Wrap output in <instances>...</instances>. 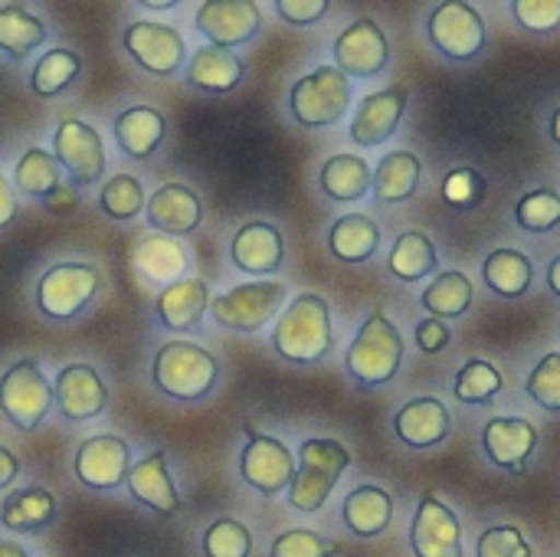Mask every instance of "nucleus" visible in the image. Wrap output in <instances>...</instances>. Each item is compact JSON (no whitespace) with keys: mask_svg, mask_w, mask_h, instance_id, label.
Here are the masks:
<instances>
[{"mask_svg":"<svg viewBox=\"0 0 560 557\" xmlns=\"http://www.w3.org/2000/svg\"><path fill=\"white\" fill-rule=\"evenodd\" d=\"M52 404L66 420L85 423L105 410L108 387L92 364H66V368H59V374L52 381Z\"/></svg>","mask_w":560,"mask_h":557,"instance_id":"dca6fc26","label":"nucleus"},{"mask_svg":"<svg viewBox=\"0 0 560 557\" xmlns=\"http://www.w3.org/2000/svg\"><path fill=\"white\" fill-rule=\"evenodd\" d=\"M512 13L535 33H551L560 26V0H515Z\"/></svg>","mask_w":560,"mask_h":557,"instance_id":"49530a36","label":"nucleus"},{"mask_svg":"<svg viewBox=\"0 0 560 557\" xmlns=\"http://www.w3.org/2000/svg\"><path fill=\"white\" fill-rule=\"evenodd\" d=\"M52 410V384L33 358L10 364L0 374V414L23 433L36 430Z\"/></svg>","mask_w":560,"mask_h":557,"instance_id":"0eeeda50","label":"nucleus"},{"mask_svg":"<svg viewBox=\"0 0 560 557\" xmlns=\"http://www.w3.org/2000/svg\"><path fill=\"white\" fill-rule=\"evenodd\" d=\"M482 276H486V286L502 295V299H522L528 289H532V279H535V269L528 263L525 253L518 250H492L482 263Z\"/></svg>","mask_w":560,"mask_h":557,"instance_id":"473e14b6","label":"nucleus"},{"mask_svg":"<svg viewBox=\"0 0 560 557\" xmlns=\"http://www.w3.org/2000/svg\"><path fill=\"white\" fill-rule=\"evenodd\" d=\"M430 43L450 59H476L486 49V20L472 3L446 0L436 3L427 23Z\"/></svg>","mask_w":560,"mask_h":557,"instance_id":"9d476101","label":"nucleus"},{"mask_svg":"<svg viewBox=\"0 0 560 557\" xmlns=\"http://www.w3.org/2000/svg\"><path fill=\"white\" fill-rule=\"evenodd\" d=\"M289 108L302 128H331L351 108V79L335 66H318L292 85Z\"/></svg>","mask_w":560,"mask_h":557,"instance_id":"39448f33","label":"nucleus"},{"mask_svg":"<svg viewBox=\"0 0 560 557\" xmlns=\"http://www.w3.org/2000/svg\"><path fill=\"white\" fill-rule=\"evenodd\" d=\"M482 446L499 469L525 473V463L538 446V430L522 417H492L482 427Z\"/></svg>","mask_w":560,"mask_h":557,"instance_id":"4be33fe9","label":"nucleus"},{"mask_svg":"<svg viewBox=\"0 0 560 557\" xmlns=\"http://www.w3.org/2000/svg\"><path fill=\"white\" fill-rule=\"evenodd\" d=\"M56 522V499L46 489H16L3 499L0 506V525L16 535H33L43 532Z\"/></svg>","mask_w":560,"mask_h":557,"instance_id":"bb28decb","label":"nucleus"},{"mask_svg":"<svg viewBox=\"0 0 560 557\" xmlns=\"http://www.w3.org/2000/svg\"><path fill=\"white\" fill-rule=\"evenodd\" d=\"M194 26L210 39V46H243L262 30V10L253 0H207L200 3Z\"/></svg>","mask_w":560,"mask_h":557,"instance_id":"2eb2a0df","label":"nucleus"},{"mask_svg":"<svg viewBox=\"0 0 560 557\" xmlns=\"http://www.w3.org/2000/svg\"><path fill=\"white\" fill-rule=\"evenodd\" d=\"M371 181H374V171L358 154H335V158H328L322 164V177H318L325 197L341 200V204L361 200L371 190Z\"/></svg>","mask_w":560,"mask_h":557,"instance_id":"2f4dec72","label":"nucleus"},{"mask_svg":"<svg viewBox=\"0 0 560 557\" xmlns=\"http://www.w3.org/2000/svg\"><path fill=\"white\" fill-rule=\"evenodd\" d=\"M131 266L151 279V282H177L184 279V269H187V253L180 243H174L171 236H161V233H151L138 243V250L131 253Z\"/></svg>","mask_w":560,"mask_h":557,"instance_id":"7c9ffc66","label":"nucleus"},{"mask_svg":"<svg viewBox=\"0 0 560 557\" xmlns=\"http://www.w3.org/2000/svg\"><path fill=\"white\" fill-rule=\"evenodd\" d=\"M46 43V23L20 3H0V53L10 59H26Z\"/></svg>","mask_w":560,"mask_h":557,"instance_id":"72a5a7b5","label":"nucleus"},{"mask_svg":"<svg viewBox=\"0 0 560 557\" xmlns=\"http://www.w3.org/2000/svg\"><path fill=\"white\" fill-rule=\"evenodd\" d=\"M246 72V62L233 53V49H223V46H200L190 62H187V82L200 92H213V95H223L230 89L240 85Z\"/></svg>","mask_w":560,"mask_h":557,"instance_id":"a878e982","label":"nucleus"},{"mask_svg":"<svg viewBox=\"0 0 560 557\" xmlns=\"http://www.w3.org/2000/svg\"><path fill=\"white\" fill-rule=\"evenodd\" d=\"M515 220L528 233H548V230H555L560 223V194L558 190H548V187L528 190L515 204Z\"/></svg>","mask_w":560,"mask_h":557,"instance_id":"a19ab883","label":"nucleus"},{"mask_svg":"<svg viewBox=\"0 0 560 557\" xmlns=\"http://www.w3.org/2000/svg\"><path fill=\"white\" fill-rule=\"evenodd\" d=\"M400 364H404V338L397 325L381 309H374L358 328L345 355V368L361 387H384L397 378Z\"/></svg>","mask_w":560,"mask_h":557,"instance_id":"7ed1b4c3","label":"nucleus"},{"mask_svg":"<svg viewBox=\"0 0 560 557\" xmlns=\"http://www.w3.org/2000/svg\"><path fill=\"white\" fill-rule=\"evenodd\" d=\"M52 158L59 161V167L79 184V187H89L95 184L102 174H105V144H102V135L66 115L59 125H56V135H52Z\"/></svg>","mask_w":560,"mask_h":557,"instance_id":"f8f14e48","label":"nucleus"},{"mask_svg":"<svg viewBox=\"0 0 560 557\" xmlns=\"http://www.w3.org/2000/svg\"><path fill=\"white\" fill-rule=\"evenodd\" d=\"M440 266V256H436V246L427 233H404L397 236L390 256H387V269L400 279V282H420L423 276H433Z\"/></svg>","mask_w":560,"mask_h":557,"instance_id":"f704fd0d","label":"nucleus"},{"mask_svg":"<svg viewBox=\"0 0 560 557\" xmlns=\"http://www.w3.org/2000/svg\"><path fill=\"white\" fill-rule=\"evenodd\" d=\"M121 43L128 56L151 76H174L187 59V43L171 23L135 20L125 26Z\"/></svg>","mask_w":560,"mask_h":557,"instance_id":"9b49d317","label":"nucleus"},{"mask_svg":"<svg viewBox=\"0 0 560 557\" xmlns=\"http://www.w3.org/2000/svg\"><path fill=\"white\" fill-rule=\"evenodd\" d=\"M505 381H502V371L489 361H469L459 368L456 374V384H453V394L463 401V404H489L502 394Z\"/></svg>","mask_w":560,"mask_h":557,"instance_id":"ea45409f","label":"nucleus"},{"mask_svg":"<svg viewBox=\"0 0 560 557\" xmlns=\"http://www.w3.org/2000/svg\"><path fill=\"white\" fill-rule=\"evenodd\" d=\"M476 557H535V552L515 525H495L482 532Z\"/></svg>","mask_w":560,"mask_h":557,"instance_id":"a18cd8bd","label":"nucleus"},{"mask_svg":"<svg viewBox=\"0 0 560 557\" xmlns=\"http://www.w3.org/2000/svg\"><path fill=\"white\" fill-rule=\"evenodd\" d=\"M387 59H390L387 36H384L381 23H374L371 16L354 20L335 39V69H341L348 79L351 76L374 79L387 69Z\"/></svg>","mask_w":560,"mask_h":557,"instance_id":"ddd939ff","label":"nucleus"},{"mask_svg":"<svg viewBox=\"0 0 560 557\" xmlns=\"http://www.w3.org/2000/svg\"><path fill=\"white\" fill-rule=\"evenodd\" d=\"M407 102H410V92L400 89V85H390L384 92L364 95L358 102V112H354L351 128H348L351 131V141L361 144V148L384 144L397 131V125H400V118L407 112Z\"/></svg>","mask_w":560,"mask_h":557,"instance_id":"a211bd4d","label":"nucleus"},{"mask_svg":"<svg viewBox=\"0 0 560 557\" xmlns=\"http://www.w3.org/2000/svg\"><path fill=\"white\" fill-rule=\"evenodd\" d=\"M59 177H62V167L52 158V151H46V148H30L13 167V187L26 197H39V200L49 197L52 190H59Z\"/></svg>","mask_w":560,"mask_h":557,"instance_id":"4c0bfd02","label":"nucleus"},{"mask_svg":"<svg viewBox=\"0 0 560 557\" xmlns=\"http://www.w3.org/2000/svg\"><path fill=\"white\" fill-rule=\"evenodd\" d=\"M450 338L453 335H450V328L440 318H423L417 325V348L427 351V355H440L450 345Z\"/></svg>","mask_w":560,"mask_h":557,"instance_id":"8fccbe9b","label":"nucleus"},{"mask_svg":"<svg viewBox=\"0 0 560 557\" xmlns=\"http://www.w3.org/2000/svg\"><path fill=\"white\" fill-rule=\"evenodd\" d=\"M16 476H20V460L7 446H0V489H7Z\"/></svg>","mask_w":560,"mask_h":557,"instance_id":"603ef678","label":"nucleus"},{"mask_svg":"<svg viewBox=\"0 0 560 557\" xmlns=\"http://www.w3.org/2000/svg\"><path fill=\"white\" fill-rule=\"evenodd\" d=\"M230 259L240 272L249 276H272L282 269L285 259V243L279 227L266 223V220H249L236 230L233 243H230Z\"/></svg>","mask_w":560,"mask_h":557,"instance_id":"6ab92c4d","label":"nucleus"},{"mask_svg":"<svg viewBox=\"0 0 560 557\" xmlns=\"http://www.w3.org/2000/svg\"><path fill=\"white\" fill-rule=\"evenodd\" d=\"M148 223L161 236H187L203 220V204L187 184H161L144 204Z\"/></svg>","mask_w":560,"mask_h":557,"instance_id":"aec40b11","label":"nucleus"},{"mask_svg":"<svg viewBox=\"0 0 560 557\" xmlns=\"http://www.w3.org/2000/svg\"><path fill=\"white\" fill-rule=\"evenodd\" d=\"M125 489L131 492L135 502H141L144 509H151L154 515L161 519H171L180 512V492L167 473V456L158 450V453H148L144 460H138L131 469H128V479H125Z\"/></svg>","mask_w":560,"mask_h":557,"instance_id":"412c9836","label":"nucleus"},{"mask_svg":"<svg viewBox=\"0 0 560 557\" xmlns=\"http://www.w3.org/2000/svg\"><path fill=\"white\" fill-rule=\"evenodd\" d=\"M551 138H555V144H560V108L551 115Z\"/></svg>","mask_w":560,"mask_h":557,"instance_id":"4d7b16f0","label":"nucleus"},{"mask_svg":"<svg viewBox=\"0 0 560 557\" xmlns=\"http://www.w3.org/2000/svg\"><path fill=\"white\" fill-rule=\"evenodd\" d=\"M381 246V227L368 213H345L328 230V250L341 263H368Z\"/></svg>","mask_w":560,"mask_h":557,"instance_id":"c85d7f7f","label":"nucleus"},{"mask_svg":"<svg viewBox=\"0 0 560 557\" xmlns=\"http://www.w3.org/2000/svg\"><path fill=\"white\" fill-rule=\"evenodd\" d=\"M164 128H167L164 115L158 108H151V105H131V108L118 112V118L112 121L115 144L131 161H148L161 148Z\"/></svg>","mask_w":560,"mask_h":557,"instance_id":"393cba45","label":"nucleus"},{"mask_svg":"<svg viewBox=\"0 0 560 557\" xmlns=\"http://www.w3.org/2000/svg\"><path fill=\"white\" fill-rule=\"evenodd\" d=\"M528 397L551 410L560 414V351H551L538 361V368L528 374Z\"/></svg>","mask_w":560,"mask_h":557,"instance_id":"37998d69","label":"nucleus"},{"mask_svg":"<svg viewBox=\"0 0 560 557\" xmlns=\"http://www.w3.org/2000/svg\"><path fill=\"white\" fill-rule=\"evenodd\" d=\"M341 552L335 542L322 538L318 532H308V529H292V532H282L276 542H272V552L269 557H335Z\"/></svg>","mask_w":560,"mask_h":557,"instance_id":"c03bdc74","label":"nucleus"},{"mask_svg":"<svg viewBox=\"0 0 560 557\" xmlns=\"http://www.w3.org/2000/svg\"><path fill=\"white\" fill-rule=\"evenodd\" d=\"M141 7H148V10H171L174 0H141Z\"/></svg>","mask_w":560,"mask_h":557,"instance_id":"6e6d98bb","label":"nucleus"},{"mask_svg":"<svg viewBox=\"0 0 560 557\" xmlns=\"http://www.w3.org/2000/svg\"><path fill=\"white\" fill-rule=\"evenodd\" d=\"M144 204H148V200H144V187H141V181L131 177V174H115V177H108L105 187H102V194H98L102 213L112 217L115 223L135 220V217L144 210Z\"/></svg>","mask_w":560,"mask_h":557,"instance_id":"58836bf2","label":"nucleus"},{"mask_svg":"<svg viewBox=\"0 0 560 557\" xmlns=\"http://www.w3.org/2000/svg\"><path fill=\"white\" fill-rule=\"evenodd\" d=\"M102 289V272L89 263H56L36 282V309L52 322H69L89 309Z\"/></svg>","mask_w":560,"mask_h":557,"instance_id":"423d86ee","label":"nucleus"},{"mask_svg":"<svg viewBox=\"0 0 560 557\" xmlns=\"http://www.w3.org/2000/svg\"><path fill=\"white\" fill-rule=\"evenodd\" d=\"M423 309L430 312V318H459L469 312L472 305V282L463 272H440L433 279V286L423 289Z\"/></svg>","mask_w":560,"mask_h":557,"instance_id":"e433bc0d","label":"nucleus"},{"mask_svg":"<svg viewBox=\"0 0 560 557\" xmlns=\"http://www.w3.org/2000/svg\"><path fill=\"white\" fill-rule=\"evenodd\" d=\"M341 515L358 538H377L394 519V499L381 486H358L354 492H348Z\"/></svg>","mask_w":560,"mask_h":557,"instance_id":"cd10ccee","label":"nucleus"},{"mask_svg":"<svg viewBox=\"0 0 560 557\" xmlns=\"http://www.w3.org/2000/svg\"><path fill=\"white\" fill-rule=\"evenodd\" d=\"M151 378L171 401H203L220 381V361L194 341H167L154 351Z\"/></svg>","mask_w":560,"mask_h":557,"instance_id":"f03ea898","label":"nucleus"},{"mask_svg":"<svg viewBox=\"0 0 560 557\" xmlns=\"http://www.w3.org/2000/svg\"><path fill=\"white\" fill-rule=\"evenodd\" d=\"M548 286H551L555 295H560V256H555L551 266H548Z\"/></svg>","mask_w":560,"mask_h":557,"instance_id":"864d4df0","label":"nucleus"},{"mask_svg":"<svg viewBox=\"0 0 560 557\" xmlns=\"http://www.w3.org/2000/svg\"><path fill=\"white\" fill-rule=\"evenodd\" d=\"M0 557H30L26 548H20L16 542H0Z\"/></svg>","mask_w":560,"mask_h":557,"instance_id":"5fc2aeb1","label":"nucleus"},{"mask_svg":"<svg viewBox=\"0 0 560 557\" xmlns=\"http://www.w3.org/2000/svg\"><path fill=\"white\" fill-rule=\"evenodd\" d=\"M410 548L417 557H463V529L453 509H446L433 492H423L413 529Z\"/></svg>","mask_w":560,"mask_h":557,"instance_id":"f3484780","label":"nucleus"},{"mask_svg":"<svg viewBox=\"0 0 560 557\" xmlns=\"http://www.w3.org/2000/svg\"><path fill=\"white\" fill-rule=\"evenodd\" d=\"M243 427H246V446L240 453L243 483L266 499L285 492L295 479V456L289 453V446L282 440L259 433L249 420Z\"/></svg>","mask_w":560,"mask_h":557,"instance_id":"1a4fd4ad","label":"nucleus"},{"mask_svg":"<svg viewBox=\"0 0 560 557\" xmlns=\"http://www.w3.org/2000/svg\"><path fill=\"white\" fill-rule=\"evenodd\" d=\"M482 190H486V181H482V174L479 171H472V167H459V171H453L450 177H446V184H443V197H446V204H453V207H476L479 204V197H482Z\"/></svg>","mask_w":560,"mask_h":557,"instance_id":"de8ad7c7","label":"nucleus"},{"mask_svg":"<svg viewBox=\"0 0 560 557\" xmlns=\"http://www.w3.org/2000/svg\"><path fill=\"white\" fill-rule=\"evenodd\" d=\"M72 469H75V479L82 486L98 489V492H112V489L125 486V479H128L131 450H128V443L121 437L102 433V437H92V440L79 443Z\"/></svg>","mask_w":560,"mask_h":557,"instance_id":"4468645a","label":"nucleus"},{"mask_svg":"<svg viewBox=\"0 0 560 557\" xmlns=\"http://www.w3.org/2000/svg\"><path fill=\"white\" fill-rule=\"evenodd\" d=\"M394 430H397L400 443H407L413 450H430V446H440L450 437L453 417L443 407V401H436V397H417V401H407L397 410Z\"/></svg>","mask_w":560,"mask_h":557,"instance_id":"b1692460","label":"nucleus"},{"mask_svg":"<svg viewBox=\"0 0 560 557\" xmlns=\"http://www.w3.org/2000/svg\"><path fill=\"white\" fill-rule=\"evenodd\" d=\"M420 174H423V164L413 151H390L381 158L374 171V181H371L374 197L381 204H404L417 194Z\"/></svg>","mask_w":560,"mask_h":557,"instance_id":"c756f323","label":"nucleus"},{"mask_svg":"<svg viewBox=\"0 0 560 557\" xmlns=\"http://www.w3.org/2000/svg\"><path fill=\"white\" fill-rule=\"evenodd\" d=\"M154 312L167 332H197L210 312V289L203 279H177L158 292Z\"/></svg>","mask_w":560,"mask_h":557,"instance_id":"5701e85b","label":"nucleus"},{"mask_svg":"<svg viewBox=\"0 0 560 557\" xmlns=\"http://www.w3.org/2000/svg\"><path fill=\"white\" fill-rule=\"evenodd\" d=\"M82 76V59L72 49H49L36 59L33 72H30V89L39 98H56L66 89L75 85V79Z\"/></svg>","mask_w":560,"mask_h":557,"instance_id":"c9c22d12","label":"nucleus"},{"mask_svg":"<svg viewBox=\"0 0 560 557\" xmlns=\"http://www.w3.org/2000/svg\"><path fill=\"white\" fill-rule=\"evenodd\" d=\"M328 10H331L328 0H276V13L292 26L318 23V20H325Z\"/></svg>","mask_w":560,"mask_h":557,"instance_id":"09e8293b","label":"nucleus"},{"mask_svg":"<svg viewBox=\"0 0 560 557\" xmlns=\"http://www.w3.org/2000/svg\"><path fill=\"white\" fill-rule=\"evenodd\" d=\"M16 217V197H13V187L7 184V177L0 174V230L10 227Z\"/></svg>","mask_w":560,"mask_h":557,"instance_id":"3c124183","label":"nucleus"},{"mask_svg":"<svg viewBox=\"0 0 560 557\" xmlns=\"http://www.w3.org/2000/svg\"><path fill=\"white\" fill-rule=\"evenodd\" d=\"M285 302V286L282 282H243L230 292H220L210 299V318L220 328L230 332H259L266 328Z\"/></svg>","mask_w":560,"mask_h":557,"instance_id":"6e6552de","label":"nucleus"},{"mask_svg":"<svg viewBox=\"0 0 560 557\" xmlns=\"http://www.w3.org/2000/svg\"><path fill=\"white\" fill-rule=\"evenodd\" d=\"M203 555L207 557H249L253 555V535L236 519H217L203 532Z\"/></svg>","mask_w":560,"mask_h":557,"instance_id":"79ce46f5","label":"nucleus"},{"mask_svg":"<svg viewBox=\"0 0 560 557\" xmlns=\"http://www.w3.org/2000/svg\"><path fill=\"white\" fill-rule=\"evenodd\" d=\"M331 345V309L318 292L295 295L272 328V348L289 364H318Z\"/></svg>","mask_w":560,"mask_h":557,"instance_id":"f257e3e1","label":"nucleus"},{"mask_svg":"<svg viewBox=\"0 0 560 557\" xmlns=\"http://www.w3.org/2000/svg\"><path fill=\"white\" fill-rule=\"evenodd\" d=\"M351 466V453L328 437L305 440L299 450L295 479L289 486V506L295 512H318L335 492L341 473Z\"/></svg>","mask_w":560,"mask_h":557,"instance_id":"20e7f679","label":"nucleus"}]
</instances>
